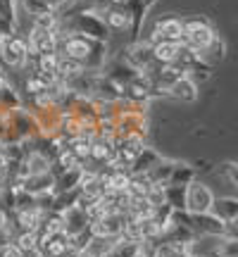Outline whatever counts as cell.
Here are the masks:
<instances>
[{"mask_svg":"<svg viewBox=\"0 0 238 257\" xmlns=\"http://www.w3.org/2000/svg\"><path fill=\"white\" fill-rule=\"evenodd\" d=\"M0 257H27V255L10 240V243H3V245H0Z\"/></svg>","mask_w":238,"mask_h":257,"instance_id":"25","label":"cell"},{"mask_svg":"<svg viewBox=\"0 0 238 257\" xmlns=\"http://www.w3.org/2000/svg\"><path fill=\"white\" fill-rule=\"evenodd\" d=\"M212 174L219 176V179H224L229 186H233L236 188L238 186V165L233 162V160H229V162H221V165H217L214 169H212Z\"/></svg>","mask_w":238,"mask_h":257,"instance_id":"23","label":"cell"},{"mask_svg":"<svg viewBox=\"0 0 238 257\" xmlns=\"http://www.w3.org/2000/svg\"><path fill=\"white\" fill-rule=\"evenodd\" d=\"M0 245H3V243H0Z\"/></svg>","mask_w":238,"mask_h":257,"instance_id":"30","label":"cell"},{"mask_svg":"<svg viewBox=\"0 0 238 257\" xmlns=\"http://www.w3.org/2000/svg\"><path fill=\"white\" fill-rule=\"evenodd\" d=\"M53 188H55V174H53V172L29 174L27 179H24V191H27L29 195H34V198L46 195V193H53Z\"/></svg>","mask_w":238,"mask_h":257,"instance_id":"15","label":"cell"},{"mask_svg":"<svg viewBox=\"0 0 238 257\" xmlns=\"http://www.w3.org/2000/svg\"><path fill=\"white\" fill-rule=\"evenodd\" d=\"M165 93H167V98H172L176 102H198V98H200V88L193 81H188L186 76L174 83H169L165 88Z\"/></svg>","mask_w":238,"mask_h":257,"instance_id":"13","label":"cell"},{"mask_svg":"<svg viewBox=\"0 0 238 257\" xmlns=\"http://www.w3.org/2000/svg\"><path fill=\"white\" fill-rule=\"evenodd\" d=\"M15 236V229H12V219L5 210H0V243H10Z\"/></svg>","mask_w":238,"mask_h":257,"instance_id":"24","label":"cell"},{"mask_svg":"<svg viewBox=\"0 0 238 257\" xmlns=\"http://www.w3.org/2000/svg\"><path fill=\"white\" fill-rule=\"evenodd\" d=\"M22 165H24V169H27L29 174H41V172H50V167H53V157L48 155L46 150L36 148V150L24 153Z\"/></svg>","mask_w":238,"mask_h":257,"instance_id":"16","label":"cell"},{"mask_svg":"<svg viewBox=\"0 0 238 257\" xmlns=\"http://www.w3.org/2000/svg\"><path fill=\"white\" fill-rule=\"evenodd\" d=\"M212 200H214V193L205 181L200 179H193L191 184L186 186V198H183V212L188 214H205L210 212Z\"/></svg>","mask_w":238,"mask_h":257,"instance_id":"3","label":"cell"},{"mask_svg":"<svg viewBox=\"0 0 238 257\" xmlns=\"http://www.w3.org/2000/svg\"><path fill=\"white\" fill-rule=\"evenodd\" d=\"M57 53L62 57L79 62L86 72L100 74L102 67L110 60V43L93 41V38L79 36V34H67V36H60Z\"/></svg>","mask_w":238,"mask_h":257,"instance_id":"1","label":"cell"},{"mask_svg":"<svg viewBox=\"0 0 238 257\" xmlns=\"http://www.w3.org/2000/svg\"><path fill=\"white\" fill-rule=\"evenodd\" d=\"M172 167H174V160H172V157H162L155 167H150V172H146L148 181H150V184H162L165 186L167 181H169Z\"/></svg>","mask_w":238,"mask_h":257,"instance_id":"20","label":"cell"},{"mask_svg":"<svg viewBox=\"0 0 238 257\" xmlns=\"http://www.w3.org/2000/svg\"><path fill=\"white\" fill-rule=\"evenodd\" d=\"M186 257H207V255H200V252H191V255H186Z\"/></svg>","mask_w":238,"mask_h":257,"instance_id":"28","label":"cell"},{"mask_svg":"<svg viewBox=\"0 0 238 257\" xmlns=\"http://www.w3.org/2000/svg\"><path fill=\"white\" fill-rule=\"evenodd\" d=\"M48 212L50 210H43V207H38V205H31V207H24V210H15L10 214L15 233H17V231H38Z\"/></svg>","mask_w":238,"mask_h":257,"instance_id":"9","label":"cell"},{"mask_svg":"<svg viewBox=\"0 0 238 257\" xmlns=\"http://www.w3.org/2000/svg\"><path fill=\"white\" fill-rule=\"evenodd\" d=\"M146 41L148 43H155V41H183V17H176V15L160 17L153 24V31H150V36Z\"/></svg>","mask_w":238,"mask_h":257,"instance_id":"7","label":"cell"},{"mask_svg":"<svg viewBox=\"0 0 238 257\" xmlns=\"http://www.w3.org/2000/svg\"><path fill=\"white\" fill-rule=\"evenodd\" d=\"M150 181H148L146 174H131V179H129V198H146L148 191H150Z\"/></svg>","mask_w":238,"mask_h":257,"instance_id":"22","label":"cell"},{"mask_svg":"<svg viewBox=\"0 0 238 257\" xmlns=\"http://www.w3.org/2000/svg\"><path fill=\"white\" fill-rule=\"evenodd\" d=\"M138 250H141V243H138V240L119 236V238H112L110 248L102 252V257H134Z\"/></svg>","mask_w":238,"mask_h":257,"instance_id":"17","label":"cell"},{"mask_svg":"<svg viewBox=\"0 0 238 257\" xmlns=\"http://www.w3.org/2000/svg\"><path fill=\"white\" fill-rule=\"evenodd\" d=\"M12 243H15L24 255H31V252H36L38 245H41V233H38V231H17V233L12 236Z\"/></svg>","mask_w":238,"mask_h":257,"instance_id":"19","label":"cell"},{"mask_svg":"<svg viewBox=\"0 0 238 257\" xmlns=\"http://www.w3.org/2000/svg\"><path fill=\"white\" fill-rule=\"evenodd\" d=\"M76 257H95V255H91L88 250H81V252H76Z\"/></svg>","mask_w":238,"mask_h":257,"instance_id":"27","label":"cell"},{"mask_svg":"<svg viewBox=\"0 0 238 257\" xmlns=\"http://www.w3.org/2000/svg\"><path fill=\"white\" fill-rule=\"evenodd\" d=\"M110 3H117V5H124V0H110Z\"/></svg>","mask_w":238,"mask_h":257,"instance_id":"29","label":"cell"},{"mask_svg":"<svg viewBox=\"0 0 238 257\" xmlns=\"http://www.w3.org/2000/svg\"><path fill=\"white\" fill-rule=\"evenodd\" d=\"M153 248H155V243H141V250H138L134 257H150Z\"/></svg>","mask_w":238,"mask_h":257,"instance_id":"26","label":"cell"},{"mask_svg":"<svg viewBox=\"0 0 238 257\" xmlns=\"http://www.w3.org/2000/svg\"><path fill=\"white\" fill-rule=\"evenodd\" d=\"M24 38H27L31 60L36 55H43V53H57V43H60V34L57 31H46V29L31 27L29 34H24Z\"/></svg>","mask_w":238,"mask_h":257,"instance_id":"5","label":"cell"},{"mask_svg":"<svg viewBox=\"0 0 238 257\" xmlns=\"http://www.w3.org/2000/svg\"><path fill=\"white\" fill-rule=\"evenodd\" d=\"M193 179H198V172L191 162H181V160H174V167H172V174H169V186H188Z\"/></svg>","mask_w":238,"mask_h":257,"instance_id":"18","label":"cell"},{"mask_svg":"<svg viewBox=\"0 0 238 257\" xmlns=\"http://www.w3.org/2000/svg\"><path fill=\"white\" fill-rule=\"evenodd\" d=\"M100 17L110 34H131V31H134V19L129 15L127 5L110 3V5L100 12ZM131 41H134V36H131Z\"/></svg>","mask_w":238,"mask_h":257,"instance_id":"6","label":"cell"},{"mask_svg":"<svg viewBox=\"0 0 238 257\" xmlns=\"http://www.w3.org/2000/svg\"><path fill=\"white\" fill-rule=\"evenodd\" d=\"M60 214H62V231L67 236H76V233H83V231L91 229V217L81 205H74V207L60 212Z\"/></svg>","mask_w":238,"mask_h":257,"instance_id":"10","label":"cell"},{"mask_svg":"<svg viewBox=\"0 0 238 257\" xmlns=\"http://www.w3.org/2000/svg\"><path fill=\"white\" fill-rule=\"evenodd\" d=\"M150 50H153V60L157 64H172L179 62L183 53V43L181 41H155V43H150Z\"/></svg>","mask_w":238,"mask_h":257,"instance_id":"12","label":"cell"},{"mask_svg":"<svg viewBox=\"0 0 238 257\" xmlns=\"http://www.w3.org/2000/svg\"><path fill=\"white\" fill-rule=\"evenodd\" d=\"M217 31L205 17H183V46L191 53L200 55L205 48H210L217 41Z\"/></svg>","mask_w":238,"mask_h":257,"instance_id":"2","label":"cell"},{"mask_svg":"<svg viewBox=\"0 0 238 257\" xmlns=\"http://www.w3.org/2000/svg\"><path fill=\"white\" fill-rule=\"evenodd\" d=\"M210 214H214L217 219H221L224 224H236L238 221V198L236 195H221L212 200Z\"/></svg>","mask_w":238,"mask_h":257,"instance_id":"11","label":"cell"},{"mask_svg":"<svg viewBox=\"0 0 238 257\" xmlns=\"http://www.w3.org/2000/svg\"><path fill=\"white\" fill-rule=\"evenodd\" d=\"M127 219V212H105L102 217L91 221V236H95V238H117V236L124 233Z\"/></svg>","mask_w":238,"mask_h":257,"instance_id":"4","label":"cell"},{"mask_svg":"<svg viewBox=\"0 0 238 257\" xmlns=\"http://www.w3.org/2000/svg\"><path fill=\"white\" fill-rule=\"evenodd\" d=\"M183 198H186V186H165V205H169L174 212L183 210Z\"/></svg>","mask_w":238,"mask_h":257,"instance_id":"21","label":"cell"},{"mask_svg":"<svg viewBox=\"0 0 238 257\" xmlns=\"http://www.w3.org/2000/svg\"><path fill=\"white\" fill-rule=\"evenodd\" d=\"M124 55H122V60L129 64V67H134L136 72H146L150 64L155 62L153 60V50H150V43L148 41H143V38H136V41H129V46L122 50Z\"/></svg>","mask_w":238,"mask_h":257,"instance_id":"8","label":"cell"},{"mask_svg":"<svg viewBox=\"0 0 238 257\" xmlns=\"http://www.w3.org/2000/svg\"><path fill=\"white\" fill-rule=\"evenodd\" d=\"M162 153L153 146H143L138 150V155L134 157V162L129 165V174H146L150 172V167H155L160 160H162Z\"/></svg>","mask_w":238,"mask_h":257,"instance_id":"14","label":"cell"}]
</instances>
